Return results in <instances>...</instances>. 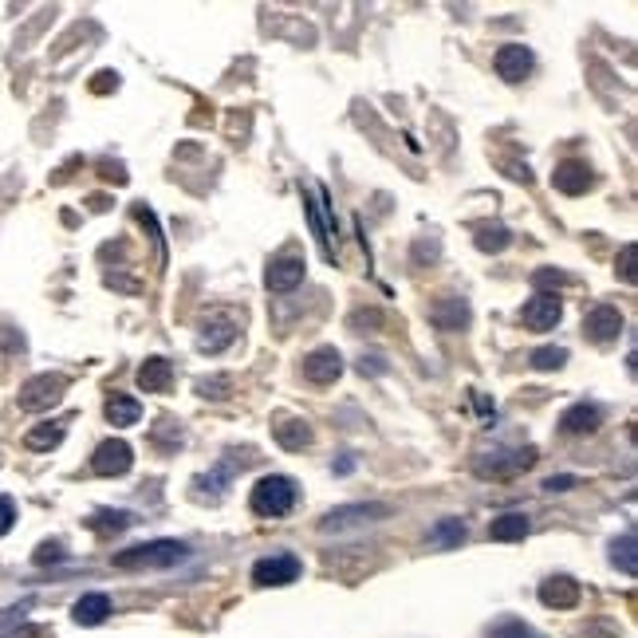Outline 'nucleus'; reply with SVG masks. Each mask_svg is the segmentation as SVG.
Returning <instances> with one entry per match:
<instances>
[{"mask_svg": "<svg viewBox=\"0 0 638 638\" xmlns=\"http://www.w3.org/2000/svg\"><path fill=\"white\" fill-rule=\"evenodd\" d=\"M528 528H532V524H528L524 512H505V516H497V520L489 524V536L501 540V544H509V540H524Z\"/></svg>", "mask_w": 638, "mask_h": 638, "instance_id": "23", "label": "nucleus"}, {"mask_svg": "<svg viewBox=\"0 0 638 638\" xmlns=\"http://www.w3.org/2000/svg\"><path fill=\"white\" fill-rule=\"evenodd\" d=\"M532 67H536V56H532L524 44H505V48L497 52V75H501L505 83H520V79H528V75H532Z\"/></svg>", "mask_w": 638, "mask_h": 638, "instance_id": "14", "label": "nucleus"}, {"mask_svg": "<svg viewBox=\"0 0 638 638\" xmlns=\"http://www.w3.org/2000/svg\"><path fill=\"white\" fill-rule=\"evenodd\" d=\"M241 453H245V449H229V457H221L209 473H201V477L193 481V485H197V489H193V497H197V501L217 505V501L229 493V481H233L237 465H249V461H253V453H249V457H241Z\"/></svg>", "mask_w": 638, "mask_h": 638, "instance_id": "4", "label": "nucleus"}, {"mask_svg": "<svg viewBox=\"0 0 638 638\" xmlns=\"http://www.w3.org/2000/svg\"><path fill=\"white\" fill-rule=\"evenodd\" d=\"M509 174L516 178V182H524V186L532 182V170H528V166H520V162H509Z\"/></svg>", "mask_w": 638, "mask_h": 638, "instance_id": "41", "label": "nucleus"}, {"mask_svg": "<svg viewBox=\"0 0 638 638\" xmlns=\"http://www.w3.org/2000/svg\"><path fill=\"white\" fill-rule=\"evenodd\" d=\"M272 434H276V446L288 449V453H300V449L312 446V426L308 422H300V418H276L272 422Z\"/></svg>", "mask_w": 638, "mask_h": 638, "instance_id": "16", "label": "nucleus"}, {"mask_svg": "<svg viewBox=\"0 0 638 638\" xmlns=\"http://www.w3.org/2000/svg\"><path fill=\"white\" fill-rule=\"evenodd\" d=\"M300 575H304L300 556H292V552H276V556L256 560L253 583L256 587H288V583H296Z\"/></svg>", "mask_w": 638, "mask_h": 638, "instance_id": "7", "label": "nucleus"}, {"mask_svg": "<svg viewBox=\"0 0 638 638\" xmlns=\"http://www.w3.org/2000/svg\"><path fill=\"white\" fill-rule=\"evenodd\" d=\"M438 253H442V245H438V241H418V245H414V264H426V256H430V260H438Z\"/></svg>", "mask_w": 638, "mask_h": 638, "instance_id": "38", "label": "nucleus"}, {"mask_svg": "<svg viewBox=\"0 0 638 638\" xmlns=\"http://www.w3.org/2000/svg\"><path fill=\"white\" fill-rule=\"evenodd\" d=\"M390 509L386 505H339L331 509L323 520H319V532H347V528H363V524H375V520H386Z\"/></svg>", "mask_w": 638, "mask_h": 638, "instance_id": "8", "label": "nucleus"}, {"mask_svg": "<svg viewBox=\"0 0 638 638\" xmlns=\"http://www.w3.org/2000/svg\"><path fill=\"white\" fill-rule=\"evenodd\" d=\"M190 556V548L182 540H150V544H134L115 556V568L123 572H142V568H174Z\"/></svg>", "mask_w": 638, "mask_h": 638, "instance_id": "1", "label": "nucleus"}, {"mask_svg": "<svg viewBox=\"0 0 638 638\" xmlns=\"http://www.w3.org/2000/svg\"><path fill=\"white\" fill-rule=\"evenodd\" d=\"M138 386H142L146 394H166V390L174 386V363L162 359V355L146 359V363L138 367Z\"/></svg>", "mask_w": 638, "mask_h": 638, "instance_id": "18", "label": "nucleus"}, {"mask_svg": "<svg viewBox=\"0 0 638 638\" xmlns=\"http://www.w3.org/2000/svg\"><path fill=\"white\" fill-rule=\"evenodd\" d=\"M60 442H64V426H60V422H40L36 430L24 434V446L32 449V453H48V449H56Z\"/></svg>", "mask_w": 638, "mask_h": 638, "instance_id": "27", "label": "nucleus"}, {"mask_svg": "<svg viewBox=\"0 0 638 638\" xmlns=\"http://www.w3.org/2000/svg\"><path fill=\"white\" fill-rule=\"evenodd\" d=\"M304 209H308L312 233H316V241H319V253L335 264V256H339V245H335V217H331L327 190H323L319 182H308V201H304Z\"/></svg>", "mask_w": 638, "mask_h": 638, "instance_id": "3", "label": "nucleus"}, {"mask_svg": "<svg viewBox=\"0 0 638 638\" xmlns=\"http://www.w3.org/2000/svg\"><path fill=\"white\" fill-rule=\"evenodd\" d=\"M107 422L111 426H134V422H142V406L127 394H111L107 398Z\"/></svg>", "mask_w": 638, "mask_h": 638, "instance_id": "26", "label": "nucleus"}, {"mask_svg": "<svg viewBox=\"0 0 638 638\" xmlns=\"http://www.w3.org/2000/svg\"><path fill=\"white\" fill-rule=\"evenodd\" d=\"M296 497H300V489H296V481H292V477H284V473H268V477H260V481L253 485L249 509H253L256 516L276 520V516H288V512H292Z\"/></svg>", "mask_w": 638, "mask_h": 638, "instance_id": "2", "label": "nucleus"}, {"mask_svg": "<svg viewBox=\"0 0 638 638\" xmlns=\"http://www.w3.org/2000/svg\"><path fill=\"white\" fill-rule=\"evenodd\" d=\"M536 371H560L564 363H568V351L564 347H540V351H532V359H528Z\"/></svg>", "mask_w": 638, "mask_h": 638, "instance_id": "31", "label": "nucleus"}, {"mask_svg": "<svg viewBox=\"0 0 638 638\" xmlns=\"http://www.w3.org/2000/svg\"><path fill=\"white\" fill-rule=\"evenodd\" d=\"M107 615H111V599L103 591H91V595L75 599V607H71V619L79 627H99V623H107Z\"/></svg>", "mask_w": 638, "mask_h": 638, "instance_id": "21", "label": "nucleus"}, {"mask_svg": "<svg viewBox=\"0 0 638 638\" xmlns=\"http://www.w3.org/2000/svg\"><path fill=\"white\" fill-rule=\"evenodd\" d=\"M430 540H434V548H461V540H465L461 516H442V520L430 528Z\"/></svg>", "mask_w": 638, "mask_h": 638, "instance_id": "29", "label": "nucleus"}, {"mask_svg": "<svg viewBox=\"0 0 638 638\" xmlns=\"http://www.w3.org/2000/svg\"><path fill=\"white\" fill-rule=\"evenodd\" d=\"M623 312L619 308H611V304H595L587 316H583V331L595 339V343H615L619 335H623Z\"/></svg>", "mask_w": 638, "mask_h": 638, "instance_id": "10", "label": "nucleus"}, {"mask_svg": "<svg viewBox=\"0 0 638 638\" xmlns=\"http://www.w3.org/2000/svg\"><path fill=\"white\" fill-rule=\"evenodd\" d=\"M532 284H536L540 296H548V288H564V284H572V276H568V272H556V268H536V272H532Z\"/></svg>", "mask_w": 638, "mask_h": 638, "instance_id": "33", "label": "nucleus"}, {"mask_svg": "<svg viewBox=\"0 0 638 638\" xmlns=\"http://www.w3.org/2000/svg\"><path fill=\"white\" fill-rule=\"evenodd\" d=\"M572 485H575L572 473H560V477H548V481H544V489H548V493H568Z\"/></svg>", "mask_w": 638, "mask_h": 638, "instance_id": "40", "label": "nucleus"}, {"mask_svg": "<svg viewBox=\"0 0 638 638\" xmlns=\"http://www.w3.org/2000/svg\"><path fill=\"white\" fill-rule=\"evenodd\" d=\"M615 268H619V276H623L627 284H635V245H623V249H619Z\"/></svg>", "mask_w": 638, "mask_h": 638, "instance_id": "34", "label": "nucleus"}, {"mask_svg": "<svg viewBox=\"0 0 638 638\" xmlns=\"http://www.w3.org/2000/svg\"><path fill=\"white\" fill-rule=\"evenodd\" d=\"M509 241H512V233L505 225H497V221H493V225L485 221V225H477V233H473V245H477L481 253H505Z\"/></svg>", "mask_w": 638, "mask_h": 638, "instance_id": "24", "label": "nucleus"}, {"mask_svg": "<svg viewBox=\"0 0 638 638\" xmlns=\"http://www.w3.org/2000/svg\"><path fill=\"white\" fill-rule=\"evenodd\" d=\"M489 638H544L536 627H528L524 619H501L493 631H489Z\"/></svg>", "mask_w": 638, "mask_h": 638, "instance_id": "32", "label": "nucleus"}, {"mask_svg": "<svg viewBox=\"0 0 638 638\" xmlns=\"http://www.w3.org/2000/svg\"><path fill=\"white\" fill-rule=\"evenodd\" d=\"M130 524H134V516L123 509H99L95 516H87V528L99 532V536H115V532H123Z\"/></svg>", "mask_w": 638, "mask_h": 638, "instance_id": "25", "label": "nucleus"}, {"mask_svg": "<svg viewBox=\"0 0 638 638\" xmlns=\"http://www.w3.org/2000/svg\"><path fill=\"white\" fill-rule=\"evenodd\" d=\"M564 316V304H560V296L556 292H548V296H532L524 308H520V319H524V327L528 331H552L556 323Z\"/></svg>", "mask_w": 638, "mask_h": 638, "instance_id": "9", "label": "nucleus"}, {"mask_svg": "<svg viewBox=\"0 0 638 638\" xmlns=\"http://www.w3.org/2000/svg\"><path fill=\"white\" fill-rule=\"evenodd\" d=\"M56 560H64V548H60L56 540L40 544V552H36V564H56Z\"/></svg>", "mask_w": 638, "mask_h": 638, "instance_id": "36", "label": "nucleus"}, {"mask_svg": "<svg viewBox=\"0 0 638 638\" xmlns=\"http://www.w3.org/2000/svg\"><path fill=\"white\" fill-rule=\"evenodd\" d=\"M233 339H237V327H233L229 319H217V323H205V327H201V335H197V351L217 355V351H225Z\"/></svg>", "mask_w": 638, "mask_h": 638, "instance_id": "22", "label": "nucleus"}, {"mask_svg": "<svg viewBox=\"0 0 638 638\" xmlns=\"http://www.w3.org/2000/svg\"><path fill=\"white\" fill-rule=\"evenodd\" d=\"M611 564L623 575L638 572V548H635V532H623L619 540H611Z\"/></svg>", "mask_w": 638, "mask_h": 638, "instance_id": "28", "label": "nucleus"}, {"mask_svg": "<svg viewBox=\"0 0 638 638\" xmlns=\"http://www.w3.org/2000/svg\"><path fill=\"white\" fill-rule=\"evenodd\" d=\"M12 524H16V505H12V497H0V536H4Z\"/></svg>", "mask_w": 638, "mask_h": 638, "instance_id": "39", "label": "nucleus"}, {"mask_svg": "<svg viewBox=\"0 0 638 638\" xmlns=\"http://www.w3.org/2000/svg\"><path fill=\"white\" fill-rule=\"evenodd\" d=\"M343 375V355L335 347H316L308 359H304V379L316 386H331Z\"/></svg>", "mask_w": 638, "mask_h": 638, "instance_id": "12", "label": "nucleus"}, {"mask_svg": "<svg viewBox=\"0 0 638 638\" xmlns=\"http://www.w3.org/2000/svg\"><path fill=\"white\" fill-rule=\"evenodd\" d=\"M197 394L209 402H225L233 394V379L229 375H213V379H197Z\"/></svg>", "mask_w": 638, "mask_h": 638, "instance_id": "30", "label": "nucleus"}, {"mask_svg": "<svg viewBox=\"0 0 638 638\" xmlns=\"http://www.w3.org/2000/svg\"><path fill=\"white\" fill-rule=\"evenodd\" d=\"M67 394V379L64 375H36V379H28V383L20 386V410H28V414H44V410H52V406H60Z\"/></svg>", "mask_w": 638, "mask_h": 638, "instance_id": "5", "label": "nucleus"}, {"mask_svg": "<svg viewBox=\"0 0 638 638\" xmlns=\"http://www.w3.org/2000/svg\"><path fill=\"white\" fill-rule=\"evenodd\" d=\"M540 603L552 607V611H572L579 603V583L572 575H552L540 583Z\"/></svg>", "mask_w": 638, "mask_h": 638, "instance_id": "15", "label": "nucleus"}, {"mask_svg": "<svg viewBox=\"0 0 638 638\" xmlns=\"http://www.w3.org/2000/svg\"><path fill=\"white\" fill-rule=\"evenodd\" d=\"M430 319H434L442 331H465L473 312H469V304H465L461 296H446V300H438V304L430 308Z\"/></svg>", "mask_w": 638, "mask_h": 638, "instance_id": "19", "label": "nucleus"}, {"mask_svg": "<svg viewBox=\"0 0 638 638\" xmlns=\"http://www.w3.org/2000/svg\"><path fill=\"white\" fill-rule=\"evenodd\" d=\"M130 465H134V453H130L127 442H115V438L91 453V469L99 477H123V473H130Z\"/></svg>", "mask_w": 638, "mask_h": 638, "instance_id": "11", "label": "nucleus"}, {"mask_svg": "<svg viewBox=\"0 0 638 638\" xmlns=\"http://www.w3.org/2000/svg\"><path fill=\"white\" fill-rule=\"evenodd\" d=\"M536 465V449L524 446V449H489V453H477L473 469L481 477H512V473H524Z\"/></svg>", "mask_w": 638, "mask_h": 638, "instance_id": "6", "label": "nucleus"}, {"mask_svg": "<svg viewBox=\"0 0 638 638\" xmlns=\"http://www.w3.org/2000/svg\"><path fill=\"white\" fill-rule=\"evenodd\" d=\"M264 284H268V292H292V288H300L304 284V260L292 253L276 256L268 264V272H264Z\"/></svg>", "mask_w": 638, "mask_h": 638, "instance_id": "13", "label": "nucleus"}, {"mask_svg": "<svg viewBox=\"0 0 638 638\" xmlns=\"http://www.w3.org/2000/svg\"><path fill=\"white\" fill-rule=\"evenodd\" d=\"M552 182H556V190L560 193L575 197V193H587L595 186V174H591L587 162H560L556 174H552Z\"/></svg>", "mask_w": 638, "mask_h": 638, "instance_id": "17", "label": "nucleus"}, {"mask_svg": "<svg viewBox=\"0 0 638 638\" xmlns=\"http://www.w3.org/2000/svg\"><path fill=\"white\" fill-rule=\"evenodd\" d=\"M599 422H603V410H599L595 402H575L572 410H564L560 430H564V434H595Z\"/></svg>", "mask_w": 638, "mask_h": 638, "instance_id": "20", "label": "nucleus"}, {"mask_svg": "<svg viewBox=\"0 0 638 638\" xmlns=\"http://www.w3.org/2000/svg\"><path fill=\"white\" fill-rule=\"evenodd\" d=\"M359 375H386V359L383 355H363L359 359Z\"/></svg>", "mask_w": 638, "mask_h": 638, "instance_id": "37", "label": "nucleus"}, {"mask_svg": "<svg viewBox=\"0 0 638 638\" xmlns=\"http://www.w3.org/2000/svg\"><path fill=\"white\" fill-rule=\"evenodd\" d=\"M351 469H355V461H351V457H339V461H335V473H351Z\"/></svg>", "mask_w": 638, "mask_h": 638, "instance_id": "42", "label": "nucleus"}, {"mask_svg": "<svg viewBox=\"0 0 638 638\" xmlns=\"http://www.w3.org/2000/svg\"><path fill=\"white\" fill-rule=\"evenodd\" d=\"M379 323H383V312H375V308L351 316V327H355V331H379Z\"/></svg>", "mask_w": 638, "mask_h": 638, "instance_id": "35", "label": "nucleus"}]
</instances>
